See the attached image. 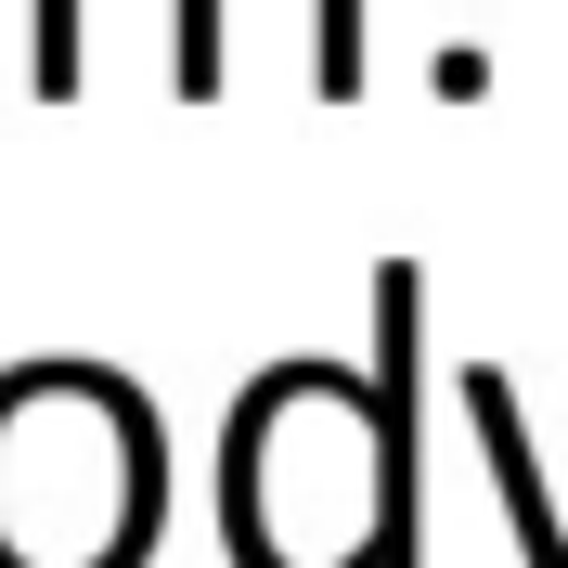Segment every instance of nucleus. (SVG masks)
Returning <instances> with one entry per match:
<instances>
[{
	"mask_svg": "<svg viewBox=\"0 0 568 568\" xmlns=\"http://www.w3.org/2000/svg\"><path fill=\"white\" fill-rule=\"evenodd\" d=\"M220 530L233 568H426L414 453L388 439L375 388L336 362H272L220 439Z\"/></svg>",
	"mask_w": 568,
	"mask_h": 568,
	"instance_id": "obj_1",
	"label": "nucleus"
},
{
	"mask_svg": "<svg viewBox=\"0 0 568 568\" xmlns=\"http://www.w3.org/2000/svg\"><path fill=\"white\" fill-rule=\"evenodd\" d=\"M169 517L155 400L104 362L0 375V568H142Z\"/></svg>",
	"mask_w": 568,
	"mask_h": 568,
	"instance_id": "obj_2",
	"label": "nucleus"
},
{
	"mask_svg": "<svg viewBox=\"0 0 568 568\" xmlns=\"http://www.w3.org/2000/svg\"><path fill=\"white\" fill-rule=\"evenodd\" d=\"M465 426H478V453H491V491H504V517H517V556H530V568H568V504L542 491V453H530L517 388H504L491 362H465Z\"/></svg>",
	"mask_w": 568,
	"mask_h": 568,
	"instance_id": "obj_3",
	"label": "nucleus"
},
{
	"mask_svg": "<svg viewBox=\"0 0 568 568\" xmlns=\"http://www.w3.org/2000/svg\"><path fill=\"white\" fill-rule=\"evenodd\" d=\"M39 91H78V0H39Z\"/></svg>",
	"mask_w": 568,
	"mask_h": 568,
	"instance_id": "obj_4",
	"label": "nucleus"
}]
</instances>
